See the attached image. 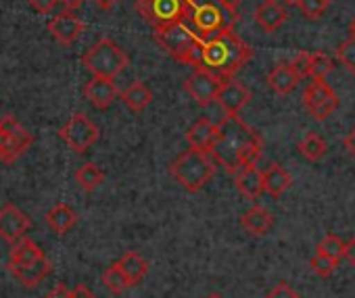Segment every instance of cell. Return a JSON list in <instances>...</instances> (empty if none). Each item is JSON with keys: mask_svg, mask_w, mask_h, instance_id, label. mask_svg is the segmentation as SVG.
I'll list each match as a JSON object with an SVG mask.
<instances>
[{"mask_svg": "<svg viewBox=\"0 0 355 298\" xmlns=\"http://www.w3.org/2000/svg\"><path fill=\"white\" fill-rule=\"evenodd\" d=\"M286 17L288 15H286L284 7L278 3V0H263V3L255 11V21L266 34L278 32L282 28V24L286 21Z\"/></svg>", "mask_w": 355, "mask_h": 298, "instance_id": "obj_17", "label": "cell"}, {"mask_svg": "<svg viewBox=\"0 0 355 298\" xmlns=\"http://www.w3.org/2000/svg\"><path fill=\"white\" fill-rule=\"evenodd\" d=\"M343 250H345V242L340 238H336L334 234H328L320 244H318V250L315 252H322L326 257H332L336 261L343 259Z\"/></svg>", "mask_w": 355, "mask_h": 298, "instance_id": "obj_33", "label": "cell"}, {"mask_svg": "<svg viewBox=\"0 0 355 298\" xmlns=\"http://www.w3.org/2000/svg\"><path fill=\"white\" fill-rule=\"evenodd\" d=\"M46 30H49V34L59 42V44H63V46H71L80 36H82V32L86 30V26H84V21L73 13V11H61V13H57L49 24H46Z\"/></svg>", "mask_w": 355, "mask_h": 298, "instance_id": "obj_12", "label": "cell"}, {"mask_svg": "<svg viewBox=\"0 0 355 298\" xmlns=\"http://www.w3.org/2000/svg\"><path fill=\"white\" fill-rule=\"evenodd\" d=\"M336 57L343 63V67L355 75V36L347 38L338 48H336Z\"/></svg>", "mask_w": 355, "mask_h": 298, "instance_id": "obj_32", "label": "cell"}, {"mask_svg": "<svg viewBox=\"0 0 355 298\" xmlns=\"http://www.w3.org/2000/svg\"><path fill=\"white\" fill-rule=\"evenodd\" d=\"M155 40L159 42V46L173 57L175 61L193 65L195 69L201 67L203 63V38L191 28L189 21H180V24H171L159 30H153Z\"/></svg>", "mask_w": 355, "mask_h": 298, "instance_id": "obj_3", "label": "cell"}, {"mask_svg": "<svg viewBox=\"0 0 355 298\" xmlns=\"http://www.w3.org/2000/svg\"><path fill=\"white\" fill-rule=\"evenodd\" d=\"M30 227H32V221L19 207L9 203L0 209V238L5 242L15 244L30 232Z\"/></svg>", "mask_w": 355, "mask_h": 298, "instance_id": "obj_13", "label": "cell"}, {"mask_svg": "<svg viewBox=\"0 0 355 298\" xmlns=\"http://www.w3.org/2000/svg\"><path fill=\"white\" fill-rule=\"evenodd\" d=\"M251 57H253L251 46L243 42L230 28L203 40L201 69H207L222 80H230L236 71H241L251 61Z\"/></svg>", "mask_w": 355, "mask_h": 298, "instance_id": "obj_2", "label": "cell"}, {"mask_svg": "<svg viewBox=\"0 0 355 298\" xmlns=\"http://www.w3.org/2000/svg\"><path fill=\"white\" fill-rule=\"evenodd\" d=\"M280 3H284L286 7H295V5L299 7V0H280Z\"/></svg>", "mask_w": 355, "mask_h": 298, "instance_id": "obj_45", "label": "cell"}, {"mask_svg": "<svg viewBox=\"0 0 355 298\" xmlns=\"http://www.w3.org/2000/svg\"><path fill=\"white\" fill-rule=\"evenodd\" d=\"M71 296H73V298H96L94 292H92L86 283H78V286L71 290Z\"/></svg>", "mask_w": 355, "mask_h": 298, "instance_id": "obj_40", "label": "cell"}, {"mask_svg": "<svg viewBox=\"0 0 355 298\" xmlns=\"http://www.w3.org/2000/svg\"><path fill=\"white\" fill-rule=\"evenodd\" d=\"M299 153H301L303 159L315 163V161H320V159L326 157V153H328V144H326V140H324L318 131H309V133L299 142Z\"/></svg>", "mask_w": 355, "mask_h": 298, "instance_id": "obj_27", "label": "cell"}, {"mask_svg": "<svg viewBox=\"0 0 355 298\" xmlns=\"http://www.w3.org/2000/svg\"><path fill=\"white\" fill-rule=\"evenodd\" d=\"M98 133H101L98 127L84 113H76L59 129V138L71 148L76 155H84L88 148L98 140Z\"/></svg>", "mask_w": 355, "mask_h": 298, "instance_id": "obj_9", "label": "cell"}, {"mask_svg": "<svg viewBox=\"0 0 355 298\" xmlns=\"http://www.w3.org/2000/svg\"><path fill=\"white\" fill-rule=\"evenodd\" d=\"M103 283H105V288H107L111 294H121V292H125L128 288H132L130 281H128V277H125V273L121 271L119 263H111V265L103 271Z\"/></svg>", "mask_w": 355, "mask_h": 298, "instance_id": "obj_29", "label": "cell"}, {"mask_svg": "<svg viewBox=\"0 0 355 298\" xmlns=\"http://www.w3.org/2000/svg\"><path fill=\"white\" fill-rule=\"evenodd\" d=\"M59 3H61V0H28V5H30L38 15H51Z\"/></svg>", "mask_w": 355, "mask_h": 298, "instance_id": "obj_36", "label": "cell"}, {"mask_svg": "<svg viewBox=\"0 0 355 298\" xmlns=\"http://www.w3.org/2000/svg\"><path fill=\"white\" fill-rule=\"evenodd\" d=\"M236 21L239 13L228 11L220 0H193L189 24L203 40L222 30L234 28Z\"/></svg>", "mask_w": 355, "mask_h": 298, "instance_id": "obj_6", "label": "cell"}, {"mask_svg": "<svg viewBox=\"0 0 355 298\" xmlns=\"http://www.w3.org/2000/svg\"><path fill=\"white\" fill-rule=\"evenodd\" d=\"M34 144V133H30L15 117L7 115L0 119V161L13 163Z\"/></svg>", "mask_w": 355, "mask_h": 298, "instance_id": "obj_8", "label": "cell"}, {"mask_svg": "<svg viewBox=\"0 0 355 298\" xmlns=\"http://www.w3.org/2000/svg\"><path fill=\"white\" fill-rule=\"evenodd\" d=\"M303 104L315 121H326L338 109V96L326 82H313L305 88Z\"/></svg>", "mask_w": 355, "mask_h": 298, "instance_id": "obj_11", "label": "cell"}, {"mask_svg": "<svg viewBox=\"0 0 355 298\" xmlns=\"http://www.w3.org/2000/svg\"><path fill=\"white\" fill-rule=\"evenodd\" d=\"M117 263H119L121 271L125 273V277H128L130 286L140 283V281H142V277H144V275H146V271H148V263H146L138 252H134V250H128V252H125Z\"/></svg>", "mask_w": 355, "mask_h": 298, "instance_id": "obj_26", "label": "cell"}, {"mask_svg": "<svg viewBox=\"0 0 355 298\" xmlns=\"http://www.w3.org/2000/svg\"><path fill=\"white\" fill-rule=\"evenodd\" d=\"M61 5L67 9V11H76L84 5V0H61Z\"/></svg>", "mask_w": 355, "mask_h": 298, "instance_id": "obj_43", "label": "cell"}, {"mask_svg": "<svg viewBox=\"0 0 355 298\" xmlns=\"http://www.w3.org/2000/svg\"><path fill=\"white\" fill-rule=\"evenodd\" d=\"M94 5L103 11H111L115 5H119V0H94Z\"/></svg>", "mask_w": 355, "mask_h": 298, "instance_id": "obj_42", "label": "cell"}, {"mask_svg": "<svg viewBox=\"0 0 355 298\" xmlns=\"http://www.w3.org/2000/svg\"><path fill=\"white\" fill-rule=\"evenodd\" d=\"M226 80L214 75L207 69L197 67L187 80H184V92L201 106H209L218 100V94L222 90Z\"/></svg>", "mask_w": 355, "mask_h": 298, "instance_id": "obj_10", "label": "cell"}, {"mask_svg": "<svg viewBox=\"0 0 355 298\" xmlns=\"http://www.w3.org/2000/svg\"><path fill=\"white\" fill-rule=\"evenodd\" d=\"M349 30H351V36H355V17H353V21H351Z\"/></svg>", "mask_w": 355, "mask_h": 298, "instance_id": "obj_46", "label": "cell"}, {"mask_svg": "<svg viewBox=\"0 0 355 298\" xmlns=\"http://www.w3.org/2000/svg\"><path fill=\"white\" fill-rule=\"evenodd\" d=\"M291 65L295 67V71L299 73L301 80H303V77H309V53H299V55L291 61Z\"/></svg>", "mask_w": 355, "mask_h": 298, "instance_id": "obj_37", "label": "cell"}, {"mask_svg": "<svg viewBox=\"0 0 355 298\" xmlns=\"http://www.w3.org/2000/svg\"><path fill=\"white\" fill-rule=\"evenodd\" d=\"M249 100H251L249 88H247L243 82L230 77V80L224 82V86H222V90H220L216 102L224 109L226 115H239V113L249 104Z\"/></svg>", "mask_w": 355, "mask_h": 298, "instance_id": "obj_14", "label": "cell"}, {"mask_svg": "<svg viewBox=\"0 0 355 298\" xmlns=\"http://www.w3.org/2000/svg\"><path fill=\"white\" fill-rule=\"evenodd\" d=\"M128 63L130 57L125 55V50L109 38L98 40L82 57V65L86 67V71H90L92 77L105 80H115L128 67Z\"/></svg>", "mask_w": 355, "mask_h": 298, "instance_id": "obj_5", "label": "cell"}, {"mask_svg": "<svg viewBox=\"0 0 355 298\" xmlns=\"http://www.w3.org/2000/svg\"><path fill=\"white\" fill-rule=\"evenodd\" d=\"M309 265H311V269H313V273H315V275H320V277H328V275H332V273H334V269L338 267V261H336V259H332V257H326V254H322V252H315V254L311 257Z\"/></svg>", "mask_w": 355, "mask_h": 298, "instance_id": "obj_31", "label": "cell"}, {"mask_svg": "<svg viewBox=\"0 0 355 298\" xmlns=\"http://www.w3.org/2000/svg\"><path fill=\"white\" fill-rule=\"evenodd\" d=\"M241 225L251 234V236H266L272 225H274V215L263 209V207H251L241 215Z\"/></svg>", "mask_w": 355, "mask_h": 298, "instance_id": "obj_20", "label": "cell"}, {"mask_svg": "<svg viewBox=\"0 0 355 298\" xmlns=\"http://www.w3.org/2000/svg\"><path fill=\"white\" fill-rule=\"evenodd\" d=\"M214 163L224 167L226 174L239 176L249 165H257L263 153V138L239 115H226L218 123L216 138L209 146Z\"/></svg>", "mask_w": 355, "mask_h": 298, "instance_id": "obj_1", "label": "cell"}, {"mask_svg": "<svg viewBox=\"0 0 355 298\" xmlns=\"http://www.w3.org/2000/svg\"><path fill=\"white\" fill-rule=\"evenodd\" d=\"M205 298H224L222 294H218V292H214V294H207Z\"/></svg>", "mask_w": 355, "mask_h": 298, "instance_id": "obj_47", "label": "cell"}, {"mask_svg": "<svg viewBox=\"0 0 355 298\" xmlns=\"http://www.w3.org/2000/svg\"><path fill=\"white\" fill-rule=\"evenodd\" d=\"M332 69L334 65L328 55L309 53V77H313V82H324L332 73Z\"/></svg>", "mask_w": 355, "mask_h": 298, "instance_id": "obj_30", "label": "cell"}, {"mask_svg": "<svg viewBox=\"0 0 355 298\" xmlns=\"http://www.w3.org/2000/svg\"><path fill=\"white\" fill-rule=\"evenodd\" d=\"M220 3L228 9V11H234V13H239V7H241V3L243 0H220Z\"/></svg>", "mask_w": 355, "mask_h": 298, "instance_id": "obj_44", "label": "cell"}, {"mask_svg": "<svg viewBox=\"0 0 355 298\" xmlns=\"http://www.w3.org/2000/svg\"><path fill=\"white\" fill-rule=\"evenodd\" d=\"M193 0H136L134 9L153 28H165L171 24L189 21Z\"/></svg>", "mask_w": 355, "mask_h": 298, "instance_id": "obj_7", "label": "cell"}, {"mask_svg": "<svg viewBox=\"0 0 355 298\" xmlns=\"http://www.w3.org/2000/svg\"><path fill=\"white\" fill-rule=\"evenodd\" d=\"M291 184H293L291 174L284 167H280L278 163H272L270 167L263 169V188L270 196H274V198L282 196L291 188Z\"/></svg>", "mask_w": 355, "mask_h": 298, "instance_id": "obj_22", "label": "cell"}, {"mask_svg": "<svg viewBox=\"0 0 355 298\" xmlns=\"http://www.w3.org/2000/svg\"><path fill=\"white\" fill-rule=\"evenodd\" d=\"M11 275L26 288H38L40 281H44V277H49L53 273V263L44 257L40 261L28 263V265H9Z\"/></svg>", "mask_w": 355, "mask_h": 298, "instance_id": "obj_16", "label": "cell"}, {"mask_svg": "<svg viewBox=\"0 0 355 298\" xmlns=\"http://www.w3.org/2000/svg\"><path fill=\"white\" fill-rule=\"evenodd\" d=\"M46 254L42 252V248L28 236H24L21 240H17L11 248V257H9V265H28L34 261L44 259Z\"/></svg>", "mask_w": 355, "mask_h": 298, "instance_id": "obj_25", "label": "cell"}, {"mask_svg": "<svg viewBox=\"0 0 355 298\" xmlns=\"http://www.w3.org/2000/svg\"><path fill=\"white\" fill-rule=\"evenodd\" d=\"M76 182L80 184L82 190L94 192V190L105 182V174L101 171L98 165H94V163H84V165H80L78 171H76Z\"/></svg>", "mask_w": 355, "mask_h": 298, "instance_id": "obj_28", "label": "cell"}, {"mask_svg": "<svg viewBox=\"0 0 355 298\" xmlns=\"http://www.w3.org/2000/svg\"><path fill=\"white\" fill-rule=\"evenodd\" d=\"M301 77L299 73L295 71V67L291 63H280L276 65L268 77H266V84L276 92V94H291L297 86H299Z\"/></svg>", "mask_w": 355, "mask_h": 298, "instance_id": "obj_18", "label": "cell"}, {"mask_svg": "<svg viewBox=\"0 0 355 298\" xmlns=\"http://www.w3.org/2000/svg\"><path fill=\"white\" fill-rule=\"evenodd\" d=\"M46 223L51 225V230L59 236H65L76 223H78V215L76 211L65 205V203H57L49 213H46Z\"/></svg>", "mask_w": 355, "mask_h": 298, "instance_id": "obj_23", "label": "cell"}, {"mask_svg": "<svg viewBox=\"0 0 355 298\" xmlns=\"http://www.w3.org/2000/svg\"><path fill=\"white\" fill-rule=\"evenodd\" d=\"M169 174L187 192L195 194L209 184V180L216 174V165L209 153L189 146L184 153H180L173 159V163L169 165Z\"/></svg>", "mask_w": 355, "mask_h": 298, "instance_id": "obj_4", "label": "cell"}, {"mask_svg": "<svg viewBox=\"0 0 355 298\" xmlns=\"http://www.w3.org/2000/svg\"><path fill=\"white\" fill-rule=\"evenodd\" d=\"M343 146H345V151H347L349 157H355V127L349 129V133L343 140Z\"/></svg>", "mask_w": 355, "mask_h": 298, "instance_id": "obj_39", "label": "cell"}, {"mask_svg": "<svg viewBox=\"0 0 355 298\" xmlns=\"http://www.w3.org/2000/svg\"><path fill=\"white\" fill-rule=\"evenodd\" d=\"M216 131H218V123H214L209 117H201V119H197L191 127H189V131H187V142H189V146H193V148H201V151H209V146H211V142H214V138H216Z\"/></svg>", "mask_w": 355, "mask_h": 298, "instance_id": "obj_19", "label": "cell"}, {"mask_svg": "<svg viewBox=\"0 0 355 298\" xmlns=\"http://www.w3.org/2000/svg\"><path fill=\"white\" fill-rule=\"evenodd\" d=\"M44 298H73L71 296V290L67 288V286H63V283H57Z\"/></svg>", "mask_w": 355, "mask_h": 298, "instance_id": "obj_38", "label": "cell"}, {"mask_svg": "<svg viewBox=\"0 0 355 298\" xmlns=\"http://www.w3.org/2000/svg\"><path fill=\"white\" fill-rule=\"evenodd\" d=\"M84 96L86 100L98 109V111H107L119 96V90L115 86L113 80H105V77H92L86 86H84Z\"/></svg>", "mask_w": 355, "mask_h": 298, "instance_id": "obj_15", "label": "cell"}, {"mask_svg": "<svg viewBox=\"0 0 355 298\" xmlns=\"http://www.w3.org/2000/svg\"><path fill=\"white\" fill-rule=\"evenodd\" d=\"M328 3H332V0H328Z\"/></svg>", "mask_w": 355, "mask_h": 298, "instance_id": "obj_48", "label": "cell"}, {"mask_svg": "<svg viewBox=\"0 0 355 298\" xmlns=\"http://www.w3.org/2000/svg\"><path fill=\"white\" fill-rule=\"evenodd\" d=\"M234 184L239 188V192L251 201H257L261 196V192H266L263 188V171L257 169V165H249L247 169H243L239 176H234Z\"/></svg>", "mask_w": 355, "mask_h": 298, "instance_id": "obj_21", "label": "cell"}, {"mask_svg": "<svg viewBox=\"0 0 355 298\" xmlns=\"http://www.w3.org/2000/svg\"><path fill=\"white\" fill-rule=\"evenodd\" d=\"M121 100H123V104H125L132 113H142V111L150 104L153 92H150V88H148L144 82H134V84H130V86L121 92Z\"/></svg>", "mask_w": 355, "mask_h": 298, "instance_id": "obj_24", "label": "cell"}, {"mask_svg": "<svg viewBox=\"0 0 355 298\" xmlns=\"http://www.w3.org/2000/svg\"><path fill=\"white\" fill-rule=\"evenodd\" d=\"M343 259H347V261L355 267V236H353L351 240H347V242H345Z\"/></svg>", "mask_w": 355, "mask_h": 298, "instance_id": "obj_41", "label": "cell"}, {"mask_svg": "<svg viewBox=\"0 0 355 298\" xmlns=\"http://www.w3.org/2000/svg\"><path fill=\"white\" fill-rule=\"evenodd\" d=\"M328 0H299V9H301V13L307 17V19H320L324 13H326V9H328Z\"/></svg>", "mask_w": 355, "mask_h": 298, "instance_id": "obj_34", "label": "cell"}, {"mask_svg": "<svg viewBox=\"0 0 355 298\" xmlns=\"http://www.w3.org/2000/svg\"><path fill=\"white\" fill-rule=\"evenodd\" d=\"M263 298H301L286 281H280V283H276Z\"/></svg>", "mask_w": 355, "mask_h": 298, "instance_id": "obj_35", "label": "cell"}]
</instances>
